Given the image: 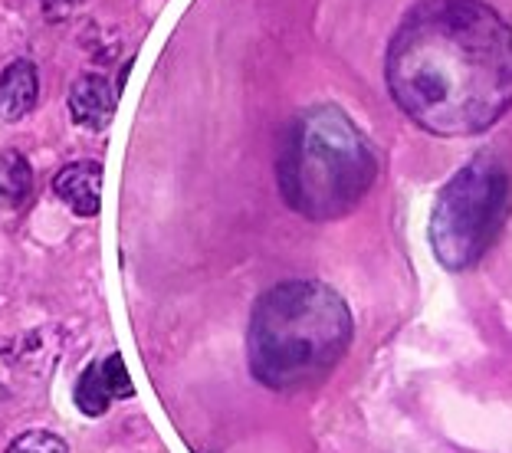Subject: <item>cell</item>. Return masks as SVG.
<instances>
[{
	"mask_svg": "<svg viewBox=\"0 0 512 453\" xmlns=\"http://www.w3.org/2000/svg\"><path fill=\"white\" fill-rule=\"evenodd\" d=\"M384 76L424 132L480 135L512 106V27L483 0H424L394 30Z\"/></svg>",
	"mask_w": 512,
	"mask_h": 453,
	"instance_id": "1",
	"label": "cell"
},
{
	"mask_svg": "<svg viewBox=\"0 0 512 453\" xmlns=\"http://www.w3.org/2000/svg\"><path fill=\"white\" fill-rule=\"evenodd\" d=\"M352 345V312L332 286L289 280L263 293L247 332L250 371L273 391H299L329 378Z\"/></svg>",
	"mask_w": 512,
	"mask_h": 453,
	"instance_id": "2",
	"label": "cell"
},
{
	"mask_svg": "<svg viewBox=\"0 0 512 453\" xmlns=\"http://www.w3.org/2000/svg\"><path fill=\"white\" fill-rule=\"evenodd\" d=\"M378 174L375 151L339 106L299 112L283 135L276 178L286 204L306 220H339L365 201Z\"/></svg>",
	"mask_w": 512,
	"mask_h": 453,
	"instance_id": "3",
	"label": "cell"
},
{
	"mask_svg": "<svg viewBox=\"0 0 512 453\" xmlns=\"http://www.w3.org/2000/svg\"><path fill=\"white\" fill-rule=\"evenodd\" d=\"M509 197V174L493 155L473 158L453 174L430 211V247L440 266L467 270L480 263L506 224Z\"/></svg>",
	"mask_w": 512,
	"mask_h": 453,
	"instance_id": "4",
	"label": "cell"
},
{
	"mask_svg": "<svg viewBox=\"0 0 512 453\" xmlns=\"http://www.w3.org/2000/svg\"><path fill=\"white\" fill-rule=\"evenodd\" d=\"M46 332H30V339L20 342H0V398H10L23 385V368L30 371V378L46 375L56 365V352L46 348Z\"/></svg>",
	"mask_w": 512,
	"mask_h": 453,
	"instance_id": "5",
	"label": "cell"
},
{
	"mask_svg": "<svg viewBox=\"0 0 512 453\" xmlns=\"http://www.w3.org/2000/svg\"><path fill=\"white\" fill-rule=\"evenodd\" d=\"M115 109H119V92L112 89L106 76L86 73L69 86V112L83 129L106 132L115 119Z\"/></svg>",
	"mask_w": 512,
	"mask_h": 453,
	"instance_id": "6",
	"label": "cell"
},
{
	"mask_svg": "<svg viewBox=\"0 0 512 453\" xmlns=\"http://www.w3.org/2000/svg\"><path fill=\"white\" fill-rule=\"evenodd\" d=\"M56 197L79 217H96L102 204V165L99 161H73L53 178Z\"/></svg>",
	"mask_w": 512,
	"mask_h": 453,
	"instance_id": "7",
	"label": "cell"
},
{
	"mask_svg": "<svg viewBox=\"0 0 512 453\" xmlns=\"http://www.w3.org/2000/svg\"><path fill=\"white\" fill-rule=\"evenodd\" d=\"M40 96V76L30 60H14L0 73V122H20Z\"/></svg>",
	"mask_w": 512,
	"mask_h": 453,
	"instance_id": "8",
	"label": "cell"
},
{
	"mask_svg": "<svg viewBox=\"0 0 512 453\" xmlns=\"http://www.w3.org/2000/svg\"><path fill=\"white\" fill-rule=\"evenodd\" d=\"M33 191V171L30 161L23 151L7 148L0 151V207L4 211H14Z\"/></svg>",
	"mask_w": 512,
	"mask_h": 453,
	"instance_id": "9",
	"label": "cell"
},
{
	"mask_svg": "<svg viewBox=\"0 0 512 453\" xmlns=\"http://www.w3.org/2000/svg\"><path fill=\"white\" fill-rule=\"evenodd\" d=\"M76 404L79 411L86 417H102L109 411L112 404V394L102 381V362H92L83 375H79V385H76Z\"/></svg>",
	"mask_w": 512,
	"mask_h": 453,
	"instance_id": "10",
	"label": "cell"
},
{
	"mask_svg": "<svg viewBox=\"0 0 512 453\" xmlns=\"http://www.w3.org/2000/svg\"><path fill=\"white\" fill-rule=\"evenodd\" d=\"M7 453H69L63 437L53 431H27L14 437V444L7 447Z\"/></svg>",
	"mask_w": 512,
	"mask_h": 453,
	"instance_id": "11",
	"label": "cell"
},
{
	"mask_svg": "<svg viewBox=\"0 0 512 453\" xmlns=\"http://www.w3.org/2000/svg\"><path fill=\"white\" fill-rule=\"evenodd\" d=\"M102 362V381H106V388L112 398H132L135 388H132V378H128V371H125V362H122V355H109V358H99Z\"/></svg>",
	"mask_w": 512,
	"mask_h": 453,
	"instance_id": "12",
	"label": "cell"
},
{
	"mask_svg": "<svg viewBox=\"0 0 512 453\" xmlns=\"http://www.w3.org/2000/svg\"><path fill=\"white\" fill-rule=\"evenodd\" d=\"M79 4V0H43V10L50 20H66V14Z\"/></svg>",
	"mask_w": 512,
	"mask_h": 453,
	"instance_id": "13",
	"label": "cell"
}]
</instances>
